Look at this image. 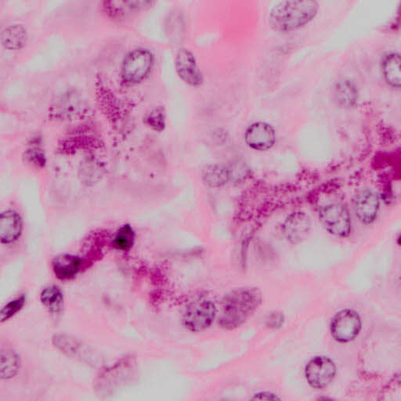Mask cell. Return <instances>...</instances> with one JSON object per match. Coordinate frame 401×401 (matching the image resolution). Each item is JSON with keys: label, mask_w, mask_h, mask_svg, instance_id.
<instances>
[{"label": "cell", "mask_w": 401, "mask_h": 401, "mask_svg": "<svg viewBox=\"0 0 401 401\" xmlns=\"http://www.w3.org/2000/svg\"><path fill=\"white\" fill-rule=\"evenodd\" d=\"M53 270L61 280L71 279L77 275L82 266V259L70 254H62L53 260Z\"/></svg>", "instance_id": "13"}, {"label": "cell", "mask_w": 401, "mask_h": 401, "mask_svg": "<svg viewBox=\"0 0 401 401\" xmlns=\"http://www.w3.org/2000/svg\"><path fill=\"white\" fill-rule=\"evenodd\" d=\"M336 374L334 361L326 356L312 358L305 368V377L315 389H324L333 383Z\"/></svg>", "instance_id": "6"}, {"label": "cell", "mask_w": 401, "mask_h": 401, "mask_svg": "<svg viewBox=\"0 0 401 401\" xmlns=\"http://www.w3.org/2000/svg\"><path fill=\"white\" fill-rule=\"evenodd\" d=\"M257 288H240L229 292L221 303L220 326L227 330L237 328L249 320L262 303Z\"/></svg>", "instance_id": "1"}, {"label": "cell", "mask_w": 401, "mask_h": 401, "mask_svg": "<svg viewBox=\"0 0 401 401\" xmlns=\"http://www.w3.org/2000/svg\"><path fill=\"white\" fill-rule=\"evenodd\" d=\"M22 220L20 215L15 211H6L0 220V236L3 244H10L21 236Z\"/></svg>", "instance_id": "12"}, {"label": "cell", "mask_w": 401, "mask_h": 401, "mask_svg": "<svg viewBox=\"0 0 401 401\" xmlns=\"http://www.w3.org/2000/svg\"><path fill=\"white\" fill-rule=\"evenodd\" d=\"M317 10V3L310 0L280 2L270 13V23L280 31L296 30L313 20Z\"/></svg>", "instance_id": "2"}, {"label": "cell", "mask_w": 401, "mask_h": 401, "mask_svg": "<svg viewBox=\"0 0 401 401\" xmlns=\"http://www.w3.org/2000/svg\"><path fill=\"white\" fill-rule=\"evenodd\" d=\"M40 301L50 314L59 315L61 313L63 308V295L57 286H49L44 289L40 294Z\"/></svg>", "instance_id": "14"}, {"label": "cell", "mask_w": 401, "mask_h": 401, "mask_svg": "<svg viewBox=\"0 0 401 401\" xmlns=\"http://www.w3.org/2000/svg\"><path fill=\"white\" fill-rule=\"evenodd\" d=\"M135 234L130 225H126L119 229L113 240V245L116 250L128 251L135 243Z\"/></svg>", "instance_id": "20"}, {"label": "cell", "mask_w": 401, "mask_h": 401, "mask_svg": "<svg viewBox=\"0 0 401 401\" xmlns=\"http://www.w3.org/2000/svg\"><path fill=\"white\" fill-rule=\"evenodd\" d=\"M361 319L356 311L342 310L337 313L330 324V332L333 338L340 343L354 340L361 333Z\"/></svg>", "instance_id": "5"}, {"label": "cell", "mask_w": 401, "mask_h": 401, "mask_svg": "<svg viewBox=\"0 0 401 401\" xmlns=\"http://www.w3.org/2000/svg\"><path fill=\"white\" fill-rule=\"evenodd\" d=\"M253 400H280L275 394L269 392H262L256 394L254 395Z\"/></svg>", "instance_id": "24"}, {"label": "cell", "mask_w": 401, "mask_h": 401, "mask_svg": "<svg viewBox=\"0 0 401 401\" xmlns=\"http://www.w3.org/2000/svg\"><path fill=\"white\" fill-rule=\"evenodd\" d=\"M203 180L210 187L218 188L225 186L230 180L229 169L218 165H210L204 171Z\"/></svg>", "instance_id": "18"}, {"label": "cell", "mask_w": 401, "mask_h": 401, "mask_svg": "<svg viewBox=\"0 0 401 401\" xmlns=\"http://www.w3.org/2000/svg\"><path fill=\"white\" fill-rule=\"evenodd\" d=\"M283 233L286 239L292 244L302 243L311 230V222L309 216L303 212L291 214L284 222Z\"/></svg>", "instance_id": "10"}, {"label": "cell", "mask_w": 401, "mask_h": 401, "mask_svg": "<svg viewBox=\"0 0 401 401\" xmlns=\"http://www.w3.org/2000/svg\"><path fill=\"white\" fill-rule=\"evenodd\" d=\"M335 99L342 107H352L358 99V89L351 80H343L335 86Z\"/></svg>", "instance_id": "15"}, {"label": "cell", "mask_w": 401, "mask_h": 401, "mask_svg": "<svg viewBox=\"0 0 401 401\" xmlns=\"http://www.w3.org/2000/svg\"><path fill=\"white\" fill-rule=\"evenodd\" d=\"M148 124L156 130H162L165 126V116L162 110L152 111L147 117Z\"/></svg>", "instance_id": "22"}, {"label": "cell", "mask_w": 401, "mask_h": 401, "mask_svg": "<svg viewBox=\"0 0 401 401\" xmlns=\"http://www.w3.org/2000/svg\"><path fill=\"white\" fill-rule=\"evenodd\" d=\"M383 73L384 77L391 86H400V57L398 54H387L383 61Z\"/></svg>", "instance_id": "16"}, {"label": "cell", "mask_w": 401, "mask_h": 401, "mask_svg": "<svg viewBox=\"0 0 401 401\" xmlns=\"http://www.w3.org/2000/svg\"><path fill=\"white\" fill-rule=\"evenodd\" d=\"M27 42V31L19 25H13L3 31L2 43L6 48L10 50L21 49Z\"/></svg>", "instance_id": "17"}, {"label": "cell", "mask_w": 401, "mask_h": 401, "mask_svg": "<svg viewBox=\"0 0 401 401\" xmlns=\"http://www.w3.org/2000/svg\"><path fill=\"white\" fill-rule=\"evenodd\" d=\"M284 321V315L280 312H275L267 317L266 324L270 328L278 329L283 326Z\"/></svg>", "instance_id": "23"}, {"label": "cell", "mask_w": 401, "mask_h": 401, "mask_svg": "<svg viewBox=\"0 0 401 401\" xmlns=\"http://www.w3.org/2000/svg\"><path fill=\"white\" fill-rule=\"evenodd\" d=\"M245 139L248 146L253 150H269L275 143V131L269 124L255 123L247 129Z\"/></svg>", "instance_id": "8"}, {"label": "cell", "mask_w": 401, "mask_h": 401, "mask_svg": "<svg viewBox=\"0 0 401 401\" xmlns=\"http://www.w3.org/2000/svg\"><path fill=\"white\" fill-rule=\"evenodd\" d=\"M319 220L326 230L335 237L346 238L351 232V219L347 209L341 204H329L322 207Z\"/></svg>", "instance_id": "3"}, {"label": "cell", "mask_w": 401, "mask_h": 401, "mask_svg": "<svg viewBox=\"0 0 401 401\" xmlns=\"http://www.w3.org/2000/svg\"><path fill=\"white\" fill-rule=\"evenodd\" d=\"M216 316L214 303L206 298L193 301L183 315V324L193 333H200L212 326Z\"/></svg>", "instance_id": "4"}, {"label": "cell", "mask_w": 401, "mask_h": 401, "mask_svg": "<svg viewBox=\"0 0 401 401\" xmlns=\"http://www.w3.org/2000/svg\"><path fill=\"white\" fill-rule=\"evenodd\" d=\"M176 68L178 75L186 84L199 86L202 82V75L197 66L195 56L188 50L182 49L176 57Z\"/></svg>", "instance_id": "11"}, {"label": "cell", "mask_w": 401, "mask_h": 401, "mask_svg": "<svg viewBox=\"0 0 401 401\" xmlns=\"http://www.w3.org/2000/svg\"><path fill=\"white\" fill-rule=\"evenodd\" d=\"M20 358L14 351H3L0 361V375L3 379L14 377L20 368Z\"/></svg>", "instance_id": "19"}, {"label": "cell", "mask_w": 401, "mask_h": 401, "mask_svg": "<svg viewBox=\"0 0 401 401\" xmlns=\"http://www.w3.org/2000/svg\"><path fill=\"white\" fill-rule=\"evenodd\" d=\"M25 303H27V296L22 295L6 304L1 311V322L8 321L10 318L15 316L23 308Z\"/></svg>", "instance_id": "21"}, {"label": "cell", "mask_w": 401, "mask_h": 401, "mask_svg": "<svg viewBox=\"0 0 401 401\" xmlns=\"http://www.w3.org/2000/svg\"><path fill=\"white\" fill-rule=\"evenodd\" d=\"M153 61L154 59L148 50L137 49L132 51L126 56L123 63V80L130 84L142 81L150 73Z\"/></svg>", "instance_id": "7"}, {"label": "cell", "mask_w": 401, "mask_h": 401, "mask_svg": "<svg viewBox=\"0 0 401 401\" xmlns=\"http://www.w3.org/2000/svg\"><path fill=\"white\" fill-rule=\"evenodd\" d=\"M379 206V197L372 190H363L355 197V213L364 224H372L377 218Z\"/></svg>", "instance_id": "9"}]
</instances>
